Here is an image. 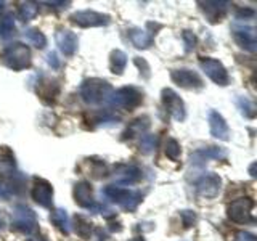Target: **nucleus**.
I'll return each mask as SVG.
<instances>
[{
  "mask_svg": "<svg viewBox=\"0 0 257 241\" xmlns=\"http://www.w3.org/2000/svg\"><path fill=\"white\" fill-rule=\"evenodd\" d=\"M16 183L15 182H7V180H0V199L8 201L12 196L16 195Z\"/></svg>",
  "mask_w": 257,
  "mask_h": 241,
  "instance_id": "31",
  "label": "nucleus"
},
{
  "mask_svg": "<svg viewBox=\"0 0 257 241\" xmlns=\"http://www.w3.org/2000/svg\"><path fill=\"white\" fill-rule=\"evenodd\" d=\"M209 129H211V134L215 139L223 140V142H227L230 139V129L227 123H225L223 116L214 109L209 112Z\"/></svg>",
  "mask_w": 257,
  "mask_h": 241,
  "instance_id": "17",
  "label": "nucleus"
},
{
  "mask_svg": "<svg viewBox=\"0 0 257 241\" xmlns=\"http://www.w3.org/2000/svg\"><path fill=\"white\" fill-rule=\"evenodd\" d=\"M142 171L137 166H119L114 172V182L120 185H134L142 180Z\"/></svg>",
  "mask_w": 257,
  "mask_h": 241,
  "instance_id": "19",
  "label": "nucleus"
},
{
  "mask_svg": "<svg viewBox=\"0 0 257 241\" xmlns=\"http://www.w3.org/2000/svg\"><path fill=\"white\" fill-rule=\"evenodd\" d=\"M72 24H76L79 28H100V26H108L111 23V18L108 15H103L93 10H84L72 13L69 16Z\"/></svg>",
  "mask_w": 257,
  "mask_h": 241,
  "instance_id": "8",
  "label": "nucleus"
},
{
  "mask_svg": "<svg viewBox=\"0 0 257 241\" xmlns=\"http://www.w3.org/2000/svg\"><path fill=\"white\" fill-rule=\"evenodd\" d=\"M220 158H225V153L219 148L215 147H211V148H206V150H199L196 151L195 155L191 156V161H207V159H220Z\"/></svg>",
  "mask_w": 257,
  "mask_h": 241,
  "instance_id": "27",
  "label": "nucleus"
},
{
  "mask_svg": "<svg viewBox=\"0 0 257 241\" xmlns=\"http://www.w3.org/2000/svg\"><path fill=\"white\" fill-rule=\"evenodd\" d=\"M4 5H5L4 2H0V10H2V8H4Z\"/></svg>",
  "mask_w": 257,
  "mask_h": 241,
  "instance_id": "41",
  "label": "nucleus"
},
{
  "mask_svg": "<svg viewBox=\"0 0 257 241\" xmlns=\"http://www.w3.org/2000/svg\"><path fill=\"white\" fill-rule=\"evenodd\" d=\"M183 40L185 44H187V50H191V48H195L196 45V37L193 34L191 31H183Z\"/></svg>",
  "mask_w": 257,
  "mask_h": 241,
  "instance_id": "35",
  "label": "nucleus"
},
{
  "mask_svg": "<svg viewBox=\"0 0 257 241\" xmlns=\"http://www.w3.org/2000/svg\"><path fill=\"white\" fill-rule=\"evenodd\" d=\"M125 64H127V55L122 50H112L111 56H109V68L111 72L120 76L125 69Z\"/></svg>",
  "mask_w": 257,
  "mask_h": 241,
  "instance_id": "22",
  "label": "nucleus"
},
{
  "mask_svg": "<svg viewBox=\"0 0 257 241\" xmlns=\"http://www.w3.org/2000/svg\"><path fill=\"white\" fill-rule=\"evenodd\" d=\"M252 207L254 201L251 198H239L231 201L227 207V215L231 222L235 223H252Z\"/></svg>",
  "mask_w": 257,
  "mask_h": 241,
  "instance_id": "6",
  "label": "nucleus"
},
{
  "mask_svg": "<svg viewBox=\"0 0 257 241\" xmlns=\"http://www.w3.org/2000/svg\"><path fill=\"white\" fill-rule=\"evenodd\" d=\"M32 199L36 201L39 206L42 207H52L53 203V188L50 182H47L44 179H34V185H32Z\"/></svg>",
  "mask_w": 257,
  "mask_h": 241,
  "instance_id": "10",
  "label": "nucleus"
},
{
  "mask_svg": "<svg viewBox=\"0 0 257 241\" xmlns=\"http://www.w3.org/2000/svg\"><path fill=\"white\" fill-rule=\"evenodd\" d=\"M249 174H251V177H255V163H252L249 167Z\"/></svg>",
  "mask_w": 257,
  "mask_h": 241,
  "instance_id": "39",
  "label": "nucleus"
},
{
  "mask_svg": "<svg viewBox=\"0 0 257 241\" xmlns=\"http://www.w3.org/2000/svg\"><path fill=\"white\" fill-rule=\"evenodd\" d=\"M55 40H56V45L61 50L63 55L66 56H72L77 50V36L74 34L72 31H68V29H58L55 34Z\"/></svg>",
  "mask_w": 257,
  "mask_h": 241,
  "instance_id": "15",
  "label": "nucleus"
},
{
  "mask_svg": "<svg viewBox=\"0 0 257 241\" xmlns=\"http://www.w3.org/2000/svg\"><path fill=\"white\" fill-rule=\"evenodd\" d=\"M100 241H106V236H103V238H101Z\"/></svg>",
  "mask_w": 257,
  "mask_h": 241,
  "instance_id": "42",
  "label": "nucleus"
},
{
  "mask_svg": "<svg viewBox=\"0 0 257 241\" xmlns=\"http://www.w3.org/2000/svg\"><path fill=\"white\" fill-rule=\"evenodd\" d=\"M134 63L139 66V69H140V72H143V77H150V66H148V63L145 61L143 58H140V56H135V60H134Z\"/></svg>",
  "mask_w": 257,
  "mask_h": 241,
  "instance_id": "34",
  "label": "nucleus"
},
{
  "mask_svg": "<svg viewBox=\"0 0 257 241\" xmlns=\"http://www.w3.org/2000/svg\"><path fill=\"white\" fill-rule=\"evenodd\" d=\"M150 127V117L148 116H142L139 119H135L131 123V126H128V129L125 131V137L124 139H132V137L135 135H140L143 132H147Z\"/></svg>",
  "mask_w": 257,
  "mask_h": 241,
  "instance_id": "24",
  "label": "nucleus"
},
{
  "mask_svg": "<svg viewBox=\"0 0 257 241\" xmlns=\"http://www.w3.org/2000/svg\"><path fill=\"white\" fill-rule=\"evenodd\" d=\"M74 230L77 235L82 239H88L92 236V230H93V223L87 219V217L77 214L74 217Z\"/></svg>",
  "mask_w": 257,
  "mask_h": 241,
  "instance_id": "23",
  "label": "nucleus"
},
{
  "mask_svg": "<svg viewBox=\"0 0 257 241\" xmlns=\"http://www.w3.org/2000/svg\"><path fill=\"white\" fill-rule=\"evenodd\" d=\"M50 220L61 233H64V235H68V233H69V225L71 223H69L68 212L64 211V209H53L52 214H50Z\"/></svg>",
  "mask_w": 257,
  "mask_h": 241,
  "instance_id": "21",
  "label": "nucleus"
},
{
  "mask_svg": "<svg viewBox=\"0 0 257 241\" xmlns=\"http://www.w3.org/2000/svg\"><path fill=\"white\" fill-rule=\"evenodd\" d=\"M37 227V217L36 212L31 207L18 204L13 209V217H12V228L21 233H32Z\"/></svg>",
  "mask_w": 257,
  "mask_h": 241,
  "instance_id": "5",
  "label": "nucleus"
},
{
  "mask_svg": "<svg viewBox=\"0 0 257 241\" xmlns=\"http://www.w3.org/2000/svg\"><path fill=\"white\" fill-rule=\"evenodd\" d=\"M114 92L109 82L98 77L87 79L80 85V96L87 104H101L109 100L111 93Z\"/></svg>",
  "mask_w": 257,
  "mask_h": 241,
  "instance_id": "1",
  "label": "nucleus"
},
{
  "mask_svg": "<svg viewBox=\"0 0 257 241\" xmlns=\"http://www.w3.org/2000/svg\"><path fill=\"white\" fill-rule=\"evenodd\" d=\"M108 101L111 106H114V108L132 111L142 104L143 93L135 87H122V88H119V90L112 92Z\"/></svg>",
  "mask_w": 257,
  "mask_h": 241,
  "instance_id": "4",
  "label": "nucleus"
},
{
  "mask_svg": "<svg viewBox=\"0 0 257 241\" xmlns=\"http://www.w3.org/2000/svg\"><path fill=\"white\" fill-rule=\"evenodd\" d=\"M199 66L206 72V76L214 80L217 85H228L230 82V76H228V71L225 69L223 64L215 60V58H209V56H203L199 60Z\"/></svg>",
  "mask_w": 257,
  "mask_h": 241,
  "instance_id": "7",
  "label": "nucleus"
},
{
  "mask_svg": "<svg viewBox=\"0 0 257 241\" xmlns=\"http://www.w3.org/2000/svg\"><path fill=\"white\" fill-rule=\"evenodd\" d=\"M255 13L254 10H251V8H239V10L236 12V16H238V20H246V18H252Z\"/></svg>",
  "mask_w": 257,
  "mask_h": 241,
  "instance_id": "37",
  "label": "nucleus"
},
{
  "mask_svg": "<svg viewBox=\"0 0 257 241\" xmlns=\"http://www.w3.org/2000/svg\"><path fill=\"white\" fill-rule=\"evenodd\" d=\"M199 5L209 21L219 23L225 16V13H227L230 4L223 2V0H207V2H199Z\"/></svg>",
  "mask_w": 257,
  "mask_h": 241,
  "instance_id": "16",
  "label": "nucleus"
},
{
  "mask_svg": "<svg viewBox=\"0 0 257 241\" xmlns=\"http://www.w3.org/2000/svg\"><path fill=\"white\" fill-rule=\"evenodd\" d=\"M128 34V39H131V42L137 47V48H148L153 45V36L150 34L148 31H143V29H139V28H134L127 32Z\"/></svg>",
  "mask_w": 257,
  "mask_h": 241,
  "instance_id": "20",
  "label": "nucleus"
},
{
  "mask_svg": "<svg viewBox=\"0 0 257 241\" xmlns=\"http://www.w3.org/2000/svg\"><path fill=\"white\" fill-rule=\"evenodd\" d=\"M24 37H26V40L29 44H32L36 48H45L47 45V37L44 36L42 31H39L37 28H29L26 29V32H24Z\"/></svg>",
  "mask_w": 257,
  "mask_h": 241,
  "instance_id": "25",
  "label": "nucleus"
},
{
  "mask_svg": "<svg viewBox=\"0 0 257 241\" xmlns=\"http://www.w3.org/2000/svg\"><path fill=\"white\" fill-rule=\"evenodd\" d=\"M233 37H235V42L244 50L251 53L257 50L255 29L252 26H235L233 28Z\"/></svg>",
  "mask_w": 257,
  "mask_h": 241,
  "instance_id": "13",
  "label": "nucleus"
},
{
  "mask_svg": "<svg viewBox=\"0 0 257 241\" xmlns=\"http://www.w3.org/2000/svg\"><path fill=\"white\" fill-rule=\"evenodd\" d=\"M163 104H164L166 111L175 120H183L185 116H187L183 100L172 90V88H164V90H163Z\"/></svg>",
  "mask_w": 257,
  "mask_h": 241,
  "instance_id": "9",
  "label": "nucleus"
},
{
  "mask_svg": "<svg viewBox=\"0 0 257 241\" xmlns=\"http://www.w3.org/2000/svg\"><path fill=\"white\" fill-rule=\"evenodd\" d=\"M0 225H2V219H0Z\"/></svg>",
  "mask_w": 257,
  "mask_h": 241,
  "instance_id": "43",
  "label": "nucleus"
},
{
  "mask_svg": "<svg viewBox=\"0 0 257 241\" xmlns=\"http://www.w3.org/2000/svg\"><path fill=\"white\" fill-rule=\"evenodd\" d=\"M108 199H111L112 203H116L117 206H120L124 211L132 212L137 209L142 203V193L128 190V188H122V187H114V185H108L104 187V190L101 191Z\"/></svg>",
  "mask_w": 257,
  "mask_h": 241,
  "instance_id": "3",
  "label": "nucleus"
},
{
  "mask_svg": "<svg viewBox=\"0 0 257 241\" xmlns=\"http://www.w3.org/2000/svg\"><path fill=\"white\" fill-rule=\"evenodd\" d=\"M74 199L76 203L80 207H85V209H92V211H100L101 206H98L93 201V193H92V187L88 182H79L76 183L74 187Z\"/></svg>",
  "mask_w": 257,
  "mask_h": 241,
  "instance_id": "14",
  "label": "nucleus"
},
{
  "mask_svg": "<svg viewBox=\"0 0 257 241\" xmlns=\"http://www.w3.org/2000/svg\"><path fill=\"white\" fill-rule=\"evenodd\" d=\"M58 93H60V85L56 84L55 80L48 77H40V80H37V95L40 96V100L45 101L47 104L55 103Z\"/></svg>",
  "mask_w": 257,
  "mask_h": 241,
  "instance_id": "18",
  "label": "nucleus"
},
{
  "mask_svg": "<svg viewBox=\"0 0 257 241\" xmlns=\"http://www.w3.org/2000/svg\"><path fill=\"white\" fill-rule=\"evenodd\" d=\"M128 241H145L142 236H137V238H132V239H128Z\"/></svg>",
  "mask_w": 257,
  "mask_h": 241,
  "instance_id": "40",
  "label": "nucleus"
},
{
  "mask_svg": "<svg viewBox=\"0 0 257 241\" xmlns=\"http://www.w3.org/2000/svg\"><path fill=\"white\" fill-rule=\"evenodd\" d=\"M180 217H182V223L185 228H190L196 223V214L193 211H182Z\"/></svg>",
  "mask_w": 257,
  "mask_h": 241,
  "instance_id": "33",
  "label": "nucleus"
},
{
  "mask_svg": "<svg viewBox=\"0 0 257 241\" xmlns=\"http://www.w3.org/2000/svg\"><path fill=\"white\" fill-rule=\"evenodd\" d=\"M37 12H39V7H37L36 2H23V4H20V8H18L20 18L23 21L34 20L37 16Z\"/></svg>",
  "mask_w": 257,
  "mask_h": 241,
  "instance_id": "29",
  "label": "nucleus"
},
{
  "mask_svg": "<svg viewBox=\"0 0 257 241\" xmlns=\"http://www.w3.org/2000/svg\"><path fill=\"white\" fill-rule=\"evenodd\" d=\"M48 64L53 68V69H58L60 68V61H58V58H56V53H48Z\"/></svg>",
  "mask_w": 257,
  "mask_h": 241,
  "instance_id": "38",
  "label": "nucleus"
},
{
  "mask_svg": "<svg viewBox=\"0 0 257 241\" xmlns=\"http://www.w3.org/2000/svg\"><path fill=\"white\" fill-rule=\"evenodd\" d=\"M158 147V135H153V134H147L142 137L140 140V151L143 155H150L156 150Z\"/></svg>",
  "mask_w": 257,
  "mask_h": 241,
  "instance_id": "30",
  "label": "nucleus"
},
{
  "mask_svg": "<svg viewBox=\"0 0 257 241\" xmlns=\"http://www.w3.org/2000/svg\"><path fill=\"white\" fill-rule=\"evenodd\" d=\"M171 79L183 88H201L204 85L203 79L198 76V72L191 69H174L171 72Z\"/></svg>",
  "mask_w": 257,
  "mask_h": 241,
  "instance_id": "11",
  "label": "nucleus"
},
{
  "mask_svg": "<svg viewBox=\"0 0 257 241\" xmlns=\"http://www.w3.org/2000/svg\"><path fill=\"white\" fill-rule=\"evenodd\" d=\"M180 153H182L180 143L177 142L175 139H169L167 143H166V155H167V158H171L172 161H177V159L180 158Z\"/></svg>",
  "mask_w": 257,
  "mask_h": 241,
  "instance_id": "32",
  "label": "nucleus"
},
{
  "mask_svg": "<svg viewBox=\"0 0 257 241\" xmlns=\"http://www.w3.org/2000/svg\"><path fill=\"white\" fill-rule=\"evenodd\" d=\"M222 188V179L217 174H207L201 177V180L196 183L198 195L203 198H215Z\"/></svg>",
  "mask_w": 257,
  "mask_h": 241,
  "instance_id": "12",
  "label": "nucleus"
},
{
  "mask_svg": "<svg viewBox=\"0 0 257 241\" xmlns=\"http://www.w3.org/2000/svg\"><path fill=\"white\" fill-rule=\"evenodd\" d=\"M236 104H238V108L241 111V114H243L244 117H247V119H254L255 117L257 108L249 98H246V96H238Z\"/></svg>",
  "mask_w": 257,
  "mask_h": 241,
  "instance_id": "28",
  "label": "nucleus"
},
{
  "mask_svg": "<svg viewBox=\"0 0 257 241\" xmlns=\"http://www.w3.org/2000/svg\"><path fill=\"white\" fill-rule=\"evenodd\" d=\"M0 58H2L7 68H10L13 71L28 69L32 64V56H31L29 47L21 42H15V44L8 45L2 52V56H0Z\"/></svg>",
  "mask_w": 257,
  "mask_h": 241,
  "instance_id": "2",
  "label": "nucleus"
},
{
  "mask_svg": "<svg viewBox=\"0 0 257 241\" xmlns=\"http://www.w3.org/2000/svg\"><path fill=\"white\" fill-rule=\"evenodd\" d=\"M233 241H257V238L255 235H252V233H249V231H236Z\"/></svg>",
  "mask_w": 257,
  "mask_h": 241,
  "instance_id": "36",
  "label": "nucleus"
},
{
  "mask_svg": "<svg viewBox=\"0 0 257 241\" xmlns=\"http://www.w3.org/2000/svg\"><path fill=\"white\" fill-rule=\"evenodd\" d=\"M28 241H32V239H28Z\"/></svg>",
  "mask_w": 257,
  "mask_h": 241,
  "instance_id": "44",
  "label": "nucleus"
},
{
  "mask_svg": "<svg viewBox=\"0 0 257 241\" xmlns=\"http://www.w3.org/2000/svg\"><path fill=\"white\" fill-rule=\"evenodd\" d=\"M15 31H16V26H15V18L12 15H5L0 18V39H10L15 36Z\"/></svg>",
  "mask_w": 257,
  "mask_h": 241,
  "instance_id": "26",
  "label": "nucleus"
}]
</instances>
